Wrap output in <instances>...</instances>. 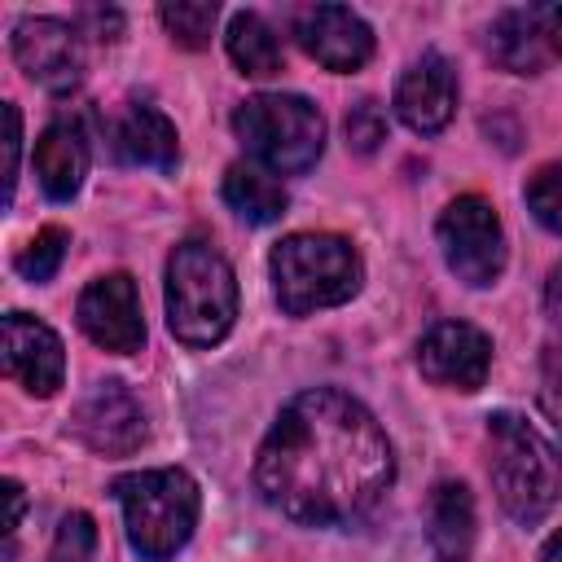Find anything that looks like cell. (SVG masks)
Wrapping results in <instances>:
<instances>
[{"label":"cell","mask_w":562,"mask_h":562,"mask_svg":"<svg viewBox=\"0 0 562 562\" xmlns=\"http://www.w3.org/2000/svg\"><path fill=\"white\" fill-rule=\"evenodd\" d=\"M4 123H9V140H4V184H9V202H13V184H18V149H22V114H18V105H4Z\"/></svg>","instance_id":"4316f807"},{"label":"cell","mask_w":562,"mask_h":562,"mask_svg":"<svg viewBox=\"0 0 562 562\" xmlns=\"http://www.w3.org/2000/svg\"><path fill=\"white\" fill-rule=\"evenodd\" d=\"M114 154L127 167H154V171H176L180 158V140L176 127L162 110L154 105H132L119 123H114Z\"/></svg>","instance_id":"2e32d148"},{"label":"cell","mask_w":562,"mask_h":562,"mask_svg":"<svg viewBox=\"0 0 562 562\" xmlns=\"http://www.w3.org/2000/svg\"><path fill=\"white\" fill-rule=\"evenodd\" d=\"M97 553V522L83 514V509H70L61 522H57V536H53V562H88Z\"/></svg>","instance_id":"cb8c5ba5"},{"label":"cell","mask_w":562,"mask_h":562,"mask_svg":"<svg viewBox=\"0 0 562 562\" xmlns=\"http://www.w3.org/2000/svg\"><path fill=\"white\" fill-rule=\"evenodd\" d=\"M426 540L439 562H470L474 553V496L465 483L443 479L426 505Z\"/></svg>","instance_id":"9a60e30c"},{"label":"cell","mask_w":562,"mask_h":562,"mask_svg":"<svg viewBox=\"0 0 562 562\" xmlns=\"http://www.w3.org/2000/svg\"><path fill=\"white\" fill-rule=\"evenodd\" d=\"M382 140H386V110L378 101H369V97L356 101L347 110V145L356 154H373Z\"/></svg>","instance_id":"d4e9b609"},{"label":"cell","mask_w":562,"mask_h":562,"mask_svg":"<svg viewBox=\"0 0 562 562\" xmlns=\"http://www.w3.org/2000/svg\"><path fill=\"white\" fill-rule=\"evenodd\" d=\"M540 364H544V382H549V391L562 395V338L544 347V360H540Z\"/></svg>","instance_id":"83f0119b"},{"label":"cell","mask_w":562,"mask_h":562,"mask_svg":"<svg viewBox=\"0 0 562 562\" xmlns=\"http://www.w3.org/2000/svg\"><path fill=\"white\" fill-rule=\"evenodd\" d=\"M268 268H272V290L285 316L338 307L364 281V263L356 246L338 233H290L272 246Z\"/></svg>","instance_id":"3957f363"},{"label":"cell","mask_w":562,"mask_h":562,"mask_svg":"<svg viewBox=\"0 0 562 562\" xmlns=\"http://www.w3.org/2000/svg\"><path fill=\"white\" fill-rule=\"evenodd\" d=\"M544 307H549V316L562 325V263L549 272V285H544Z\"/></svg>","instance_id":"f1b7e54d"},{"label":"cell","mask_w":562,"mask_h":562,"mask_svg":"<svg viewBox=\"0 0 562 562\" xmlns=\"http://www.w3.org/2000/svg\"><path fill=\"white\" fill-rule=\"evenodd\" d=\"M540 562H562V531H558V536H553V540L544 544V553H540Z\"/></svg>","instance_id":"4dcf8cb0"},{"label":"cell","mask_w":562,"mask_h":562,"mask_svg":"<svg viewBox=\"0 0 562 562\" xmlns=\"http://www.w3.org/2000/svg\"><path fill=\"white\" fill-rule=\"evenodd\" d=\"M435 233L443 246V263L457 272V281L483 290L505 272V228L487 198H479V193L452 198L443 206Z\"/></svg>","instance_id":"52a82bcc"},{"label":"cell","mask_w":562,"mask_h":562,"mask_svg":"<svg viewBox=\"0 0 562 562\" xmlns=\"http://www.w3.org/2000/svg\"><path fill=\"white\" fill-rule=\"evenodd\" d=\"M123 527L145 562L176 558L198 527V483L184 470H140L114 479Z\"/></svg>","instance_id":"5b68a950"},{"label":"cell","mask_w":562,"mask_h":562,"mask_svg":"<svg viewBox=\"0 0 562 562\" xmlns=\"http://www.w3.org/2000/svg\"><path fill=\"white\" fill-rule=\"evenodd\" d=\"M553 417H558V430H562V408H553Z\"/></svg>","instance_id":"1f68e13d"},{"label":"cell","mask_w":562,"mask_h":562,"mask_svg":"<svg viewBox=\"0 0 562 562\" xmlns=\"http://www.w3.org/2000/svg\"><path fill=\"white\" fill-rule=\"evenodd\" d=\"M527 206L549 233L562 237V162H549L527 180Z\"/></svg>","instance_id":"603a6c76"},{"label":"cell","mask_w":562,"mask_h":562,"mask_svg":"<svg viewBox=\"0 0 562 562\" xmlns=\"http://www.w3.org/2000/svg\"><path fill=\"white\" fill-rule=\"evenodd\" d=\"M487 48H492V57H496L505 70H514V75H536V70H544V61H549V48H544V40H540V31H536V22H531V9H505V13L492 22Z\"/></svg>","instance_id":"d6986e66"},{"label":"cell","mask_w":562,"mask_h":562,"mask_svg":"<svg viewBox=\"0 0 562 562\" xmlns=\"http://www.w3.org/2000/svg\"><path fill=\"white\" fill-rule=\"evenodd\" d=\"M75 321H79V329H83L97 347L119 351V356H132V351H140V342H145L140 294H136V281H132L127 272L97 277V281L79 294Z\"/></svg>","instance_id":"ba28073f"},{"label":"cell","mask_w":562,"mask_h":562,"mask_svg":"<svg viewBox=\"0 0 562 562\" xmlns=\"http://www.w3.org/2000/svg\"><path fill=\"white\" fill-rule=\"evenodd\" d=\"M487 474L496 487L501 509L522 522L536 527L562 496V457L558 448L518 413H492L487 417Z\"/></svg>","instance_id":"7a4b0ae2"},{"label":"cell","mask_w":562,"mask_h":562,"mask_svg":"<svg viewBox=\"0 0 562 562\" xmlns=\"http://www.w3.org/2000/svg\"><path fill=\"white\" fill-rule=\"evenodd\" d=\"M531 22L544 40L549 53H562V0H549V4H531Z\"/></svg>","instance_id":"484cf974"},{"label":"cell","mask_w":562,"mask_h":562,"mask_svg":"<svg viewBox=\"0 0 562 562\" xmlns=\"http://www.w3.org/2000/svg\"><path fill=\"white\" fill-rule=\"evenodd\" d=\"M233 132L272 176L307 171L325 149V114L294 92H259L233 110Z\"/></svg>","instance_id":"8992f818"},{"label":"cell","mask_w":562,"mask_h":562,"mask_svg":"<svg viewBox=\"0 0 562 562\" xmlns=\"http://www.w3.org/2000/svg\"><path fill=\"white\" fill-rule=\"evenodd\" d=\"M224 202L246 224H272V220L285 215L290 193H285V184L272 171H259L250 162H233L224 171Z\"/></svg>","instance_id":"ac0fdd59"},{"label":"cell","mask_w":562,"mask_h":562,"mask_svg":"<svg viewBox=\"0 0 562 562\" xmlns=\"http://www.w3.org/2000/svg\"><path fill=\"white\" fill-rule=\"evenodd\" d=\"M395 114L417 136H435L457 114V75L439 53H422L395 83Z\"/></svg>","instance_id":"5bb4252c"},{"label":"cell","mask_w":562,"mask_h":562,"mask_svg":"<svg viewBox=\"0 0 562 562\" xmlns=\"http://www.w3.org/2000/svg\"><path fill=\"white\" fill-rule=\"evenodd\" d=\"M167 35L180 44V48H206L211 44V31H215V18L220 9L206 4V0H180V4H162L158 9Z\"/></svg>","instance_id":"44dd1931"},{"label":"cell","mask_w":562,"mask_h":562,"mask_svg":"<svg viewBox=\"0 0 562 562\" xmlns=\"http://www.w3.org/2000/svg\"><path fill=\"white\" fill-rule=\"evenodd\" d=\"M35 176L53 202H70L88 176V140L75 123H48L35 140Z\"/></svg>","instance_id":"e0dca14e"},{"label":"cell","mask_w":562,"mask_h":562,"mask_svg":"<svg viewBox=\"0 0 562 562\" xmlns=\"http://www.w3.org/2000/svg\"><path fill=\"white\" fill-rule=\"evenodd\" d=\"M4 501H9V518H4V531H18L22 522V487L13 479H4Z\"/></svg>","instance_id":"f546056e"},{"label":"cell","mask_w":562,"mask_h":562,"mask_svg":"<svg viewBox=\"0 0 562 562\" xmlns=\"http://www.w3.org/2000/svg\"><path fill=\"white\" fill-rule=\"evenodd\" d=\"M395 479V452L378 417L334 386L299 391L255 457L259 496L299 527L360 522Z\"/></svg>","instance_id":"6da1fadb"},{"label":"cell","mask_w":562,"mask_h":562,"mask_svg":"<svg viewBox=\"0 0 562 562\" xmlns=\"http://www.w3.org/2000/svg\"><path fill=\"white\" fill-rule=\"evenodd\" d=\"M4 373L26 391V395H40L48 400L61 378H66V351H61V338L26 316V312H9L4 316Z\"/></svg>","instance_id":"4fadbf2b"},{"label":"cell","mask_w":562,"mask_h":562,"mask_svg":"<svg viewBox=\"0 0 562 562\" xmlns=\"http://www.w3.org/2000/svg\"><path fill=\"white\" fill-rule=\"evenodd\" d=\"M13 57L22 75L48 92H70L83 79L79 35L57 18H22L13 26Z\"/></svg>","instance_id":"30bf717a"},{"label":"cell","mask_w":562,"mask_h":562,"mask_svg":"<svg viewBox=\"0 0 562 562\" xmlns=\"http://www.w3.org/2000/svg\"><path fill=\"white\" fill-rule=\"evenodd\" d=\"M66 246H70V233H66V228H57V224L40 228V233L22 246V255H18V272H22L26 281H48V277L61 268Z\"/></svg>","instance_id":"7402d4cb"},{"label":"cell","mask_w":562,"mask_h":562,"mask_svg":"<svg viewBox=\"0 0 562 562\" xmlns=\"http://www.w3.org/2000/svg\"><path fill=\"white\" fill-rule=\"evenodd\" d=\"M294 40L303 44V53L312 61H321L325 70L351 75L373 57V31L360 13L342 9V4H312L294 18Z\"/></svg>","instance_id":"7c38bea8"},{"label":"cell","mask_w":562,"mask_h":562,"mask_svg":"<svg viewBox=\"0 0 562 562\" xmlns=\"http://www.w3.org/2000/svg\"><path fill=\"white\" fill-rule=\"evenodd\" d=\"M417 369L448 391H479L492 369V338L470 321H439L417 342Z\"/></svg>","instance_id":"9c48e42d"},{"label":"cell","mask_w":562,"mask_h":562,"mask_svg":"<svg viewBox=\"0 0 562 562\" xmlns=\"http://www.w3.org/2000/svg\"><path fill=\"white\" fill-rule=\"evenodd\" d=\"M75 435L101 457H127L145 443V408L123 382H97L75 408Z\"/></svg>","instance_id":"8fae6325"},{"label":"cell","mask_w":562,"mask_h":562,"mask_svg":"<svg viewBox=\"0 0 562 562\" xmlns=\"http://www.w3.org/2000/svg\"><path fill=\"white\" fill-rule=\"evenodd\" d=\"M237 316V281L211 241H180L167 259V329L184 347H215Z\"/></svg>","instance_id":"277c9868"},{"label":"cell","mask_w":562,"mask_h":562,"mask_svg":"<svg viewBox=\"0 0 562 562\" xmlns=\"http://www.w3.org/2000/svg\"><path fill=\"white\" fill-rule=\"evenodd\" d=\"M228 57L237 61L241 75H255V79H268L285 66V53H281V40L272 35V26L259 18V13H233L228 22Z\"/></svg>","instance_id":"ffe728a7"}]
</instances>
